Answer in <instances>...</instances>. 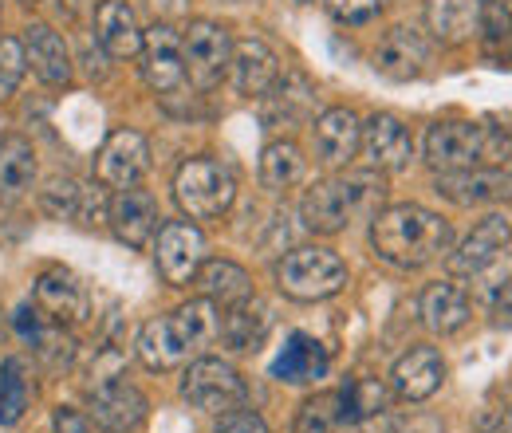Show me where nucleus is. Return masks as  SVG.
<instances>
[{"label": "nucleus", "mask_w": 512, "mask_h": 433, "mask_svg": "<svg viewBox=\"0 0 512 433\" xmlns=\"http://www.w3.org/2000/svg\"><path fill=\"white\" fill-rule=\"evenodd\" d=\"M221 339V311L213 300H190L178 311L150 319L138 335V359L150 371H174L190 363V355Z\"/></svg>", "instance_id": "f257e3e1"}, {"label": "nucleus", "mask_w": 512, "mask_h": 433, "mask_svg": "<svg viewBox=\"0 0 512 433\" xmlns=\"http://www.w3.org/2000/svg\"><path fill=\"white\" fill-rule=\"evenodd\" d=\"M449 221L422 205H390L371 217V248L394 268H426L449 252Z\"/></svg>", "instance_id": "f03ea898"}, {"label": "nucleus", "mask_w": 512, "mask_h": 433, "mask_svg": "<svg viewBox=\"0 0 512 433\" xmlns=\"http://www.w3.org/2000/svg\"><path fill=\"white\" fill-rule=\"evenodd\" d=\"M386 197V182L379 170H351L339 178H327L308 189L300 217L312 233H343L355 217H375Z\"/></svg>", "instance_id": "7ed1b4c3"}, {"label": "nucleus", "mask_w": 512, "mask_h": 433, "mask_svg": "<svg viewBox=\"0 0 512 433\" xmlns=\"http://www.w3.org/2000/svg\"><path fill=\"white\" fill-rule=\"evenodd\" d=\"M512 154V134L501 126L465 123L446 119L426 130V162L438 174H461V170H481L489 162H501Z\"/></svg>", "instance_id": "20e7f679"}, {"label": "nucleus", "mask_w": 512, "mask_h": 433, "mask_svg": "<svg viewBox=\"0 0 512 433\" xmlns=\"http://www.w3.org/2000/svg\"><path fill=\"white\" fill-rule=\"evenodd\" d=\"M237 197V178L221 158H190L174 174V201L190 221L221 217Z\"/></svg>", "instance_id": "39448f33"}, {"label": "nucleus", "mask_w": 512, "mask_h": 433, "mask_svg": "<svg viewBox=\"0 0 512 433\" xmlns=\"http://www.w3.org/2000/svg\"><path fill=\"white\" fill-rule=\"evenodd\" d=\"M276 284L288 300H300V304H316L327 300L335 292H343L347 284V264L320 245H304L292 248L280 264H276Z\"/></svg>", "instance_id": "423d86ee"}, {"label": "nucleus", "mask_w": 512, "mask_h": 433, "mask_svg": "<svg viewBox=\"0 0 512 433\" xmlns=\"http://www.w3.org/2000/svg\"><path fill=\"white\" fill-rule=\"evenodd\" d=\"M182 63H186V79L197 91H213L233 63L229 32L213 20H190V28L182 36Z\"/></svg>", "instance_id": "0eeeda50"}, {"label": "nucleus", "mask_w": 512, "mask_h": 433, "mask_svg": "<svg viewBox=\"0 0 512 433\" xmlns=\"http://www.w3.org/2000/svg\"><path fill=\"white\" fill-rule=\"evenodd\" d=\"M245 394H249L245 378L221 359H197L182 378V398L205 414H229L245 402Z\"/></svg>", "instance_id": "6e6552de"}, {"label": "nucleus", "mask_w": 512, "mask_h": 433, "mask_svg": "<svg viewBox=\"0 0 512 433\" xmlns=\"http://www.w3.org/2000/svg\"><path fill=\"white\" fill-rule=\"evenodd\" d=\"M154 264L170 288H186L197 280V268L205 264V237L190 221H170L158 229Z\"/></svg>", "instance_id": "1a4fd4ad"}, {"label": "nucleus", "mask_w": 512, "mask_h": 433, "mask_svg": "<svg viewBox=\"0 0 512 433\" xmlns=\"http://www.w3.org/2000/svg\"><path fill=\"white\" fill-rule=\"evenodd\" d=\"M142 79L158 95H178L186 87V63H182V36L162 20L150 32H142Z\"/></svg>", "instance_id": "9d476101"}, {"label": "nucleus", "mask_w": 512, "mask_h": 433, "mask_svg": "<svg viewBox=\"0 0 512 433\" xmlns=\"http://www.w3.org/2000/svg\"><path fill=\"white\" fill-rule=\"evenodd\" d=\"M32 308L40 311L48 323L64 327V323H83L91 311V296L83 288V280L67 268H48L36 288H32Z\"/></svg>", "instance_id": "9b49d317"}, {"label": "nucleus", "mask_w": 512, "mask_h": 433, "mask_svg": "<svg viewBox=\"0 0 512 433\" xmlns=\"http://www.w3.org/2000/svg\"><path fill=\"white\" fill-rule=\"evenodd\" d=\"M375 71L390 79V83H410V79H422L426 71H430V60H434V52H430V44H426V36L422 32H414V28H390L383 40L375 44Z\"/></svg>", "instance_id": "f8f14e48"}, {"label": "nucleus", "mask_w": 512, "mask_h": 433, "mask_svg": "<svg viewBox=\"0 0 512 433\" xmlns=\"http://www.w3.org/2000/svg\"><path fill=\"white\" fill-rule=\"evenodd\" d=\"M150 170V142L138 134V130H115L99 158H95V178L111 189H127L138 186V178Z\"/></svg>", "instance_id": "ddd939ff"}, {"label": "nucleus", "mask_w": 512, "mask_h": 433, "mask_svg": "<svg viewBox=\"0 0 512 433\" xmlns=\"http://www.w3.org/2000/svg\"><path fill=\"white\" fill-rule=\"evenodd\" d=\"M509 241H512V225L501 213H489L485 221H477V229L449 256V272L453 276H485L501 260V252L509 248Z\"/></svg>", "instance_id": "4468645a"}, {"label": "nucleus", "mask_w": 512, "mask_h": 433, "mask_svg": "<svg viewBox=\"0 0 512 433\" xmlns=\"http://www.w3.org/2000/svg\"><path fill=\"white\" fill-rule=\"evenodd\" d=\"M87 418L95 426L111 433H127L134 426H142L146 418V394L130 382H119V378H107V382H95L91 386V410Z\"/></svg>", "instance_id": "2eb2a0df"}, {"label": "nucleus", "mask_w": 512, "mask_h": 433, "mask_svg": "<svg viewBox=\"0 0 512 433\" xmlns=\"http://www.w3.org/2000/svg\"><path fill=\"white\" fill-rule=\"evenodd\" d=\"M40 205H44L48 217L79 225V229H91V225L107 221V197L99 189L75 182V178H52L48 189L40 193Z\"/></svg>", "instance_id": "dca6fc26"}, {"label": "nucleus", "mask_w": 512, "mask_h": 433, "mask_svg": "<svg viewBox=\"0 0 512 433\" xmlns=\"http://www.w3.org/2000/svg\"><path fill=\"white\" fill-rule=\"evenodd\" d=\"M107 221L115 229V237L130 248H146L150 237L158 233V201L138 186L115 189V197L107 201Z\"/></svg>", "instance_id": "f3484780"}, {"label": "nucleus", "mask_w": 512, "mask_h": 433, "mask_svg": "<svg viewBox=\"0 0 512 433\" xmlns=\"http://www.w3.org/2000/svg\"><path fill=\"white\" fill-rule=\"evenodd\" d=\"M359 146L367 150V162L379 174H398L414 158V138L394 115H371L367 126H363V142Z\"/></svg>", "instance_id": "a211bd4d"}, {"label": "nucleus", "mask_w": 512, "mask_h": 433, "mask_svg": "<svg viewBox=\"0 0 512 433\" xmlns=\"http://www.w3.org/2000/svg\"><path fill=\"white\" fill-rule=\"evenodd\" d=\"M446 382V359L434 347H410L394 371H390V386L402 402H426L430 394H438Z\"/></svg>", "instance_id": "6ab92c4d"}, {"label": "nucleus", "mask_w": 512, "mask_h": 433, "mask_svg": "<svg viewBox=\"0 0 512 433\" xmlns=\"http://www.w3.org/2000/svg\"><path fill=\"white\" fill-rule=\"evenodd\" d=\"M438 193L461 205V209H473V205H501L512 201V170H461V174H442L438 178Z\"/></svg>", "instance_id": "aec40b11"}, {"label": "nucleus", "mask_w": 512, "mask_h": 433, "mask_svg": "<svg viewBox=\"0 0 512 433\" xmlns=\"http://www.w3.org/2000/svg\"><path fill=\"white\" fill-rule=\"evenodd\" d=\"M312 142H316V158L323 166H347L363 142V123L355 111L347 107H331L323 111L312 126Z\"/></svg>", "instance_id": "412c9836"}, {"label": "nucleus", "mask_w": 512, "mask_h": 433, "mask_svg": "<svg viewBox=\"0 0 512 433\" xmlns=\"http://www.w3.org/2000/svg\"><path fill=\"white\" fill-rule=\"evenodd\" d=\"M327 367H331V359H327L320 339L308 331H292L288 343L280 347V355L272 359V378L288 382V386H308V382H320Z\"/></svg>", "instance_id": "4be33fe9"}, {"label": "nucleus", "mask_w": 512, "mask_h": 433, "mask_svg": "<svg viewBox=\"0 0 512 433\" xmlns=\"http://www.w3.org/2000/svg\"><path fill=\"white\" fill-rule=\"evenodd\" d=\"M229 71H233L237 95L260 99V95H268L272 83L280 79V60H276V52H272L264 40H241V44H233V63H229Z\"/></svg>", "instance_id": "5701e85b"}, {"label": "nucleus", "mask_w": 512, "mask_h": 433, "mask_svg": "<svg viewBox=\"0 0 512 433\" xmlns=\"http://www.w3.org/2000/svg\"><path fill=\"white\" fill-rule=\"evenodd\" d=\"M426 28L446 48L469 44L481 36V0H426Z\"/></svg>", "instance_id": "b1692460"}, {"label": "nucleus", "mask_w": 512, "mask_h": 433, "mask_svg": "<svg viewBox=\"0 0 512 433\" xmlns=\"http://www.w3.org/2000/svg\"><path fill=\"white\" fill-rule=\"evenodd\" d=\"M95 40L115 60H130L142 52V32H138L134 8L127 0H103L95 8Z\"/></svg>", "instance_id": "393cba45"}, {"label": "nucleus", "mask_w": 512, "mask_h": 433, "mask_svg": "<svg viewBox=\"0 0 512 433\" xmlns=\"http://www.w3.org/2000/svg\"><path fill=\"white\" fill-rule=\"evenodd\" d=\"M36 182V150L24 134L0 138V205H16Z\"/></svg>", "instance_id": "a878e982"}, {"label": "nucleus", "mask_w": 512, "mask_h": 433, "mask_svg": "<svg viewBox=\"0 0 512 433\" xmlns=\"http://www.w3.org/2000/svg\"><path fill=\"white\" fill-rule=\"evenodd\" d=\"M24 56H28L32 71H36L48 87H60V83L71 79L67 44L48 28V24H32V28H24Z\"/></svg>", "instance_id": "bb28decb"}, {"label": "nucleus", "mask_w": 512, "mask_h": 433, "mask_svg": "<svg viewBox=\"0 0 512 433\" xmlns=\"http://www.w3.org/2000/svg\"><path fill=\"white\" fill-rule=\"evenodd\" d=\"M422 323L434 331V335H453V331H461L465 323H469V315H473V304H469V296L457 288V284H430L426 292H422Z\"/></svg>", "instance_id": "cd10ccee"}, {"label": "nucleus", "mask_w": 512, "mask_h": 433, "mask_svg": "<svg viewBox=\"0 0 512 433\" xmlns=\"http://www.w3.org/2000/svg\"><path fill=\"white\" fill-rule=\"evenodd\" d=\"M197 284H201L205 300L225 304V308L253 300V280H249V272H245L241 264H233V260H209V264H201V268H197Z\"/></svg>", "instance_id": "c85d7f7f"}, {"label": "nucleus", "mask_w": 512, "mask_h": 433, "mask_svg": "<svg viewBox=\"0 0 512 433\" xmlns=\"http://www.w3.org/2000/svg\"><path fill=\"white\" fill-rule=\"evenodd\" d=\"M268 327H272V311H268V304H260L253 296V300L229 308V315L221 319V339L233 351H256L264 343Z\"/></svg>", "instance_id": "c756f323"}, {"label": "nucleus", "mask_w": 512, "mask_h": 433, "mask_svg": "<svg viewBox=\"0 0 512 433\" xmlns=\"http://www.w3.org/2000/svg\"><path fill=\"white\" fill-rule=\"evenodd\" d=\"M312 103H316V87L300 75V71H288L284 79L272 83L268 91V107H264V119L268 123H288V119H308L312 115Z\"/></svg>", "instance_id": "7c9ffc66"}, {"label": "nucleus", "mask_w": 512, "mask_h": 433, "mask_svg": "<svg viewBox=\"0 0 512 433\" xmlns=\"http://www.w3.org/2000/svg\"><path fill=\"white\" fill-rule=\"evenodd\" d=\"M304 154H300V146L296 142H272V146H264V154H260V186L272 189V193H280V189H292L300 178H304Z\"/></svg>", "instance_id": "2f4dec72"}, {"label": "nucleus", "mask_w": 512, "mask_h": 433, "mask_svg": "<svg viewBox=\"0 0 512 433\" xmlns=\"http://www.w3.org/2000/svg\"><path fill=\"white\" fill-rule=\"evenodd\" d=\"M347 426H351V418H347L343 394L339 390H327V394H316V398H308L300 406L292 433H343Z\"/></svg>", "instance_id": "473e14b6"}, {"label": "nucleus", "mask_w": 512, "mask_h": 433, "mask_svg": "<svg viewBox=\"0 0 512 433\" xmlns=\"http://www.w3.org/2000/svg\"><path fill=\"white\" fill-rule=\"evenodd\" d=\"M481 40L493 60H512V12L505 0H481Z\"/></svg>", "instance_id": "72a5a7b5"}, {"label": "nucleus", "mask_w": 512, "mask_h": 433, "mask_svg": "<svg viewBox=\"0 0 512 433\" xmlns=\"http://www.w3.org/2000/svg\"><path fill=\"white\" fill-rule=\"evenodd\" d=\"M28 398H32V390H28V378H24V363L8 359L0 367V426L20 422L24 410H28Z\"/></svg>", "instance_id": "f704fd0d"}, {"label": "nucleus", "mask_w": 512, "mask_h": 433, "mask_svg": "<svg viewBox=\"0 0 512 433\" xmlns=\"http://www.w3.org/2000/svg\"><path fill=\"white\" fill-rule=\"evenodd\" d=\"M339 394H343V406H347L351 426H359V422H367V418H375V414L386 410V390L379 378H351Z\"/></svg>", "instance_id": "c9c22d12"}, {"label": "nucleus", "mask_w": 512, "mask_h": 433, "mask_svg": "<svg viewBox=\"0 0 512 433\" xmlns=\"http://www.w3.org/2000/svg\"><path fill=\"white\" fill-rule=\"evenodd\" d=\"M28 71V56H24V40L16 36H0V103L12 99V91L20 87Z\"/></svg>", "instance_id": "e433bc0d"}, {"label": "nucleus", "mask_w": 512, "mask_h": 433, "mask_svg": "<svg viewBox=\"0 0 512 433\" xmlns=\"http://www.w3.org/2000/svg\"><path fill=\"white\" fill-rule=\"evenodd\" d=\"M386 8V0H327V12L339 24H367Z\"/></svg>", "instance_id": "4c0bfd02"}, {"label": "nucleus", "mask_w": 512, "mask_h": 433, "mask_svg": "<svg viewBox=\"0 0 512 433\" xmlns=\"http://www.w3.org/2000/svg\"><path fill=\"white\" fill-rule=\"evenodd\" d=\"M213 433H268V426H264V418L256 410H241L237 406V410L217 418V430Z\"/></svg>", "instance_id": "58836bf2"}, {"label": "nucleus", "mask_w": 512, "mask_h": 433, "mask_svg": "<svg viewBox=\"0 0 512 433\" xmlns=\"http://www.w3.org/2000/svg\"><path fill=\"white\" fill-rule=\"evenodd\" d=\"M56 430L60 433H91V418H87L83 410L60 406V410H56Z\"/></svg>", "instance_id": "ea45409f"}, {"label": "nucleus", "mask_w": 512, "mask_h": 433, "mask_svg": "<svg viewBox=\"0 0 512 433\" xmlns=\"http://www.w3.org/2000/svg\"><path fill=\"white\" fill-rule=\"evenodd\" d=\"M394 433H442V422L434 414H410Z\"/></svg>", "instance_id": "a19ab883"}, {"label": "nucleus", "mask_w": 512, "mask_h": 433, "mask_svg": "<svg viewBox=\"0 0 512 433\" xmlns=\"http://www.w3.org/2000/svg\"><path fill=\"white\" fill-rule=\"evenodd\" d=\"M481 433H512V410H493L481 418Z\"/></svg>", "instance_id": "79ce46f5"}, {"label": "nucleus", "mask_w": 512, "mask_h": 433, "mask_svg": "<svg viewBox=\"0 0 512 433\" xmlns=\"http://www.w3.org/2000/svg\"><path fill=\"white\" fill-rule=\"evenodd\" d=\"M150 4H154V12H158L162 20H174V16L186 12V0H150Z\"/></svg>", "instance_id": "37998d69"}]
</instances>
